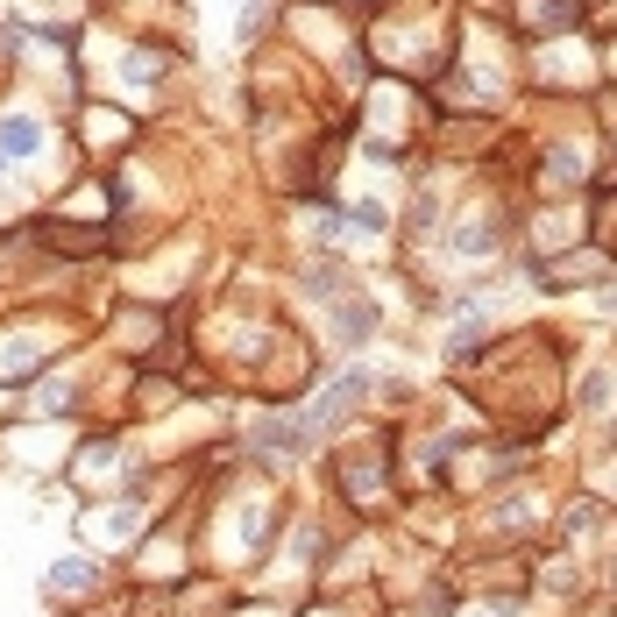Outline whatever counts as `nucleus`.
I'll return each mask as SVG.
<instances>
[{
	"label": "nucleus",
	"instance_id": "obj_1",
	"mask_svg": "<svg viewBox=\"0 0 617 617\" xmlns=\"http://www.w3.org/2000/svg\"><path fill=\"white\" fill-rule=\"evenodd\" d=\"M0 149H8V157H36V121L8 114V121H0Z\"/></svg>",
	"mask_w": 617,
	"mask_h": 617
},
{
	"label": "nucleus",
	"instance_id": "obj_2",
	"mask_svg": "<svg viewBox=\"0 0 617 617\" xmlns=\"http://www.w3.org/2000/svg\"><path fill=\"white\" fill-rule=\"evenodd\" d=\"M86 582H93L86 561H57V568H50V589H86Z\"/></svg>",
	"mask_w": 617,
	"mask_h": 617
},
{
	"label": "nucleus",
	"instance_id": "obj_3",
	"mask_svg": "<svg viewBox=\"0 0 617 617\" xmlns=\"http://www.w3.org/2000/svg\"><path fill=\"white\" fill-rule=\"evenodd\" d=\"M610 313H617V298H610Z\"/></svg>",
	"mask_w": 617,
	"mask_h": 617
}]
</instances>
